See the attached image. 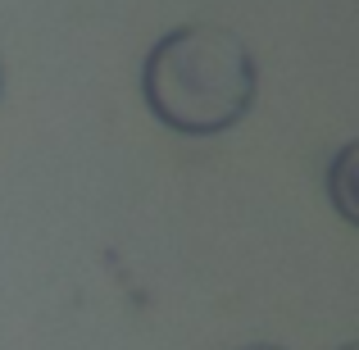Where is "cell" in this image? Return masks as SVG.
Instances as JSON below:
<instances>
[{
    "instance_id": "6da1fadb",
    "label": "cell",
    "mask_w": 359,
    "mask_h": 350,
    "mask_svg": "<svg viewBox=\"0 0 359 350\" xmlns=\"http://www.w3.org/2000/svg\"><path fill=\"white\" fill-rule=\"evenodd\" d=\"M141 100L168 132H228L255 105V60L228 27H173L141 60Z\"/></svg>"
},
{
    "instance_id": "5b68a950",
    "label": "cell",
    "mask_w": 359,
    "mask_h": 350,
    "mask_svg": "<svg viewBox=\"0 0 359 350\" xmlns=\"http://www.w3.org/2000/svg\"><path fill=\"white\" fill-rule=\"evenodd\" d=\"M341 350H359V346H341Z\"/></svg>"
},
{
    "instance_id": "277c9868",
    "label": "cell",
    "mask_w": 359,
    "mask_h": 350,
    "mask_svg": "<svg viewBox=\"0 0 359 350\" xmlns=\"http://www.w3.org/2000/svg\"><path fill=\"white\" fill-rule=\"evenodd\" d=\"M0 91H5V64H0Z\"/></svg>"
},
{
    "instance_id": "3957f363",
    "label": "cell",
    "mask_w": 359,
    "mask_h": 350,
    "mask_svg": "<svg viewBox=\"0 0 359 350\" xmlns=\"http://www.w3.org/2000/svg\"><path fill=\"white\" fill-rule=\"evenodd\" d=\"M241 350H282V346H241Z\"/></svg>"
},
{
    "instance_id": "7a4b0ae2",
    "label": "cell",
    "mask_w": 359,
    "mask_h": 350,
    "mask_svg": "<svg viewBox=\"0 0 359 350\" xmlns=\"http://www.w3.org/2000/svg\"><path fill=\"white\" fill-rule=\"evenodd\" d=\"M351 164H355V146H346L341 155H337V164H332V177H327V187H332V201H337V210H341V219H355V196H351Z\"/></svg>"
}]
</instances>
